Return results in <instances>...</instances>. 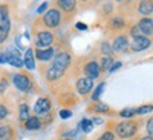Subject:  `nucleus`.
Returning <instances> with one entry per match:
<instances>
[{"label":"nucleus","mask_w":153,"mask_h":140,"mask_svg":"<svg viewBox=\"0 0 153 140\" xmlns=\"http://www.w3.org/2000/svg\"><path fill=\"white\" fill-rule=\"evenodd\" d=\"M136 123L135 122H121L118 123L115 127V132L117 135L122 137V139H126V137H131V136H134L136 133Z\"/></svg>","instance_id":"obj_1"},{"label":"nucleus","mask_w":153,"mask_h":140,"mask_svg":"<svg viewBox=\"0 0 153 140\" xmlns=\"http://www.w3.org/2000/svg\"><path fill=\"white\" fill-rule=\"evenodd\" d=\"M60 20H62V15L58 9H51L44 14V24L48 28H56L60 24Z\"/></svg>","instance_id":"obj_2"},{"label":"nucleus","mask_w":153,"mask_h":140,"mask_svg":"<svg viewBox=\"0 0 153 140\" xmlns=\"http://www.w3.org/2000/svg\"><path fill=\"white\" fill-rule=\"evenodd\" d=\"M70 60H72V57H70V55L68 52H59V53L55 56V59H53L52 67H55L56 70H59L60 73H65V70L68 69V66L70 65Z\"/></svg>","instance_id":"obj_3"},{"label":"nucleus","mask_w":153,"mask_h":140,"mask_svg":"<svg viewBox=\"0 0 153 140\" xmlns=\"http://www.w3.org/2000/svg\"><path fill=\"white\" fill-rule=\"evenodd\" d=\"M13 84L16 85V88H19L20 91H28L31 88V79L25 74H13Z\"/></svg>","instance_id":"obj_4"},{"label":"nucleus","mask_w":153,"mask_h":140,"mask_svg":"<svg viewBox=\"0 0 153 140\" xmlns=\"http://www.w3.org/2000/svg\"><path fill=\"white\" fill-rule=\"evenodd\" d=\"M76 88H77V93L80 95H86L91 91L93 88V80L87 79V77H82V79L77 80V83H76Z\"/></svg>","instance_id":"obj_5"},{"label":"nucleus","mask_w":153,"mask_h":140,"mask_svg":"<svg viewBox=\"0 0 153 140\" xmlns=\"http://www.w3.org/2000/svg\"><path fill=\"white\" fill-rule=\"evenodd\" d=\"M51 109V101L45 97H41L37 99V102L34 105V112L37 115H42V113H47Z\"/></svg>","instance_id":"obj_6"},{"label":"nucleus","mask_w":153,"mask_h":140,"mask_svg":"<svg viewBox=\"0 0 153 140\" xmlns=\"http://www.w3.org/2000/svg\"><path fill=\"white\" fill-rule=\"evenodd\" d=\"M53 42V35L49 31H41L37 35V46L38 48H47Z\"/></svg>","instance_id":"obj_7"},{"label":"nucleus","mask_w":153,"mask_h":140,"mask_svg":"<svg viewBox=\"0 0 153 140\" xmlns=\"http://www.w3.org/2000/svg\"><path fill=\"white\" fill-rule=\"evenodd\" d=\"M100 73H101V69H100V66L96 62H88L87 65L84 66V74H86L87 79L90 80L97 79L100 76Z\"/></svg>","instance_id":"obj_8"},{"label":"nucleus","mask_w":153,"mask_h":140,"mask_svg":"<svg viewBox=\"0 0 153 140\" xmlns=\"http://www.w3.org/2000/svg\"><path fill=\"white\" fill-rule=\"evenodd\" d=\"M132 49L135 52H139V51H145L150 46V39L146 37H138V38H134V42H132Z\"/></svg>","instance_id":"obj_9"},{"label":"nucleus","mask_w":153,"mask_h":140,"mask_svg":"<svg viewBox=\"0 0 153 140\" xmlns=\"http://www.w3.org/2000/svg\"><path fill=\"white\" fill-rule=\"evenodd\" d=\"M138 27H139L142 35H149V34L153 32V20L152 18H148V17H145V18H142L139 21Z\"/></svg>","instance_id":"obj_10"},{"label":"nucleus","mask_w":153,"mask_h":140,"mask_svg":"<svg viewBox=\"0 0 153 140\" xmlns=\"http://www.w3.org/2000/svg\"><path fill=\"white\" fill-rule=\"evenodd\" d=\"M128 48V38L125 35H120L115 38V41L112 43V51L115 52H124Z\"/></svg>","instance_id":"obj_11"},{"label":"nucleus","mask_w":153,"mask_h":140,"mask_svg":"<svg viewBox=\"0 0 153 140\" xmlns=\"http://www.w3.org/2000/svg\"><path fill=\"white\" fill-rule=\"evenodd\" d=\"M53 53H55L53 48H48V49H37V51H35L37 59L38 60H42V62L51 60V57L53 56Z\"/></svg>","instance_id":"obj_12"},{"label":"nucleus","mask_w":153,"mask_h":140,"mask_svg":"<svg viewBox=\"0 0 153 140\" xmlns=\"http://www.w3.org/2000/svg\"><path fill=\"white\" fill-rule=\"evenodd\" d=\"M24 66L27 67L28 70H34L35 69V59H34V51L31 48H28L25 51V55H24Z\"/></svg>","instance_id":"obj_13"},{"label":"nucleus","mask_w":153,"mask_h":140,"mask_svg":"<svg viewBox=\"0 0 153 140\" xmlns=\"http://www.w3.org/2000/svg\"><path fill=\"white\" fill-rule=\"evenodd\" d=\"M41 127V121L38 116H30L25 121V129L27 130H38Z\"/></svg>","instance_id":"obj_14"},{"label":"nucleus","mask_w":153,"mask_h":140,"mask_svg":"<svg viewBox=\"0 0 153 140\" xmlns=\"http://www.w3.org/2000/svg\"><path fill=\"white\" fill-rule=\"evenodd\" d=\"M138 10L142 15H150L153 13V1H140Z\"/></svg>","instance_id":"obj_15"},{"label":"nucleus","mask_w":153,"mask_h":140,"mask_svg":"<svg viewBox=\"0 0 153 140\" xmlns=\"http://www.w3.org/2000/svg\"><path fill=\"white\" fill-rule=\"evenodd\" d=\"M10 20L4 21V23L0 24V43H3V42L7 39L9 37V32H10Z\"/></svg>","instance_id":"obj_16"},{"label":"nucleus","mask_w":153,"mask_h":140,"mask_svg":"<svg viewBox=\"0 0 153 140\" xmlns=\"http://www.w3.org/2000/svg\"><path fill=\"white\" fill-rule=\"evenodd\" d=\"M13 139V129L7 125H1L0 129V140H11Z\"/></svg>","instance_id":"obj_17"},{"label":"nucleus","mask_w":153,"mask_h":140,"mask_svg":"<svg viewBox=\"0 0 153 140\" xmlns=\"http://www.w3.org/2000/svg\"><path fill=\"white\" fill-rule=\"evenodd\" d=\"M6 53V52H4ZM6 56H7V63L9 65H11L13 67H23L24 66V62L21 57H19V56H11L9 55V53H6Z\"/></svg>","instance_id":"obj_18"},{"label":"nucleus","mask_w":153,"mask_h":140,"mask_svg":"<svg viewBox=\"0 0 153 140\" xmlns=\"http://www.w3.org/2000/svg\"><path fill=\"white\" fill-rule=\"evenodd\" d=\"M58 4H59L60 9L65 10V11H72L76 7V1H73V0H59Z\"/></svg>","instance_id":"obj_19"},{"label":"nucleus","mask_w":153,"mask_h":140,"mask_svg":"<svg viewBox=\"0 0 153 140\" xmlns=\"http://www.w3.org/2000/svg\"><path fill=\"white\" fill-rule=\"evenodd\" d=\"M62 74H63V73H60L59 70H56L55 67H52V66L47 70V79H48V80H51V81L60 79V77H62Z\"/></svg>","instance_id":"obj_20"},{"label":"nucleus","mask_w":153,"mask_h":140,"mask_svg":"<svg viewBox=\"0 0 153 140\" xmlns=\"http://www.w3.org/2000/svg\"><path fill=\"white\" fill-rule=\"evenodd\" d=\"M28 118H30V109H28V105H25V104H21V105H20L19 119L21 122H25Z\"/></svg>","instance_id":"obj_21"},{"label":"nucleus","mask_w":153,"mask_h":140,"mask_svg":"<svg viewBox=\"0 0 153 140\" xmlns=\"http://www.w3.org/2000/svg\"><path fill=\"white\" fill-rule=\"evenodd\" d=\"M79 127L84 133H88V132H91V129H93V122L90 121V119H82V122L79 123Z\"/></svg>","instance_id":"obj_22"},{"label":"nucleus","mask_w":153,"mask_h":140,"mask_svg":"<svg viewBox=\"0 0 153 140\" xmlns=\"http://www.w3.org/2000/svg\"><path fill=\"white\" fill-rule=\"evenodd\" d=\"M7 20H9V9H7V6L1 4L0 6V24Z\"/></svg>","instance_id":"obj_23"},{"label":"nucleus","mask_w":153,"mask_h":140,"mask_svg":"<svg viewBox=\"0 0 153 140\" xmlns=\"http://www.w3.org/2000/svg\"><path fill=\"white\" fill-rule=\"evenodd\" d=\"M124 25H125V23H124V18H122L121 15L114 17V18L111 20V27L112 28H124Z\"/></svg>","instance_id":"obj_24"},{"label":"nucleus","mask_w":153,"mask_h":140,"mask_svg":"<svg viewBox=\"0 0 153 140\" xmlns=\"http://www.w3.org/2000/svg\"><path fill=\"white\" fill-rule=\"evenodd\" d=\"M136 113V109L135 108H125L120 112V116L121 118H132Z\"/></svg>","instance_id":"obj_25"},{"label":"nucleus","mask_w":153,"mask_h":140,"mask_svg":"<svg viewBox=\"0 0 153 140\" xmlns=\"http://www.w3.org/2000/svg\"><path fill=\"white\" fill-rule=\"evenodd\" d=\"M104 87H105V83H100V84H98V87L96 88V91H94V94H93V97H91V99H93V101H97L98 98H100L101 93L104 91Z\"/></svg>","instance_id":"obj_26"},{"label":"nucleus","mask_w":153,"mask_h":140,"mask_svg":"<svg viewBox=\"0 0 153 140\" xmlns=\"http://www.w3.org/2000/svg\"><path fill=\"white\" fill-rule=\"evenodd\" d=\"M153 111V105H142L136 109V113L138 115H145V113H149V112Z\"/></svg>","instance_id":"obj_27"},{"label":"nucleus","mask_w":153,"mask_h":140,"mask_svg":"<svg viewBox=\"0 0 153 140\" xmlns=\"http://www.w3.org/2000/svg\"><path fill=\"white\" fill-rule=\"evenodd\" d=\"M112 63H114V60H112L110 56H107V57H104V59H102V65H101V67H100V69H102V70H110V67H111Z\"/></svg>","instance_id":"obj_28"},{"label":"nucleus","mask_w":153,"mask_h":140,"mask_svg":"<svg viewBox=\"0 0 153 140\" xmlns=\"http://www.w3.org/2000/svg\"><path fill=\"white\" fill-rule=\"evenodd\" d=\"M91 109H93L94 112H107L110 108H108V105H105V104H96Z\"/></svg>","instance_id":"obj_29"},{"label":"nucleus","mask_w":153,"mask_h":140,"mask_svg":"<svg viewBox=\"0 0 153 140\" xmlns=\"http://www.w3.org/2000/svg\"><path fill=\"white\" fill-rule=\"evenodd\" d=\"M101 52H102V53H105V55H111V53H112V48L110 46V43H108V42H102Z\"/></svg>","instance_id":"obj_30"},{"label":"nucleus","mask_w":153,"mask_h":140,"mask_svg":"<svg viewBox=\"0 0 153 140\" xmlns=\"http://www.w3.org/2000/svg\"><path fill=\"white\" fill-rule=\"evenodd\" d=\"M59 116L62 118V119H69V118L72 116V111H69V109H60Z\"/></svg>","instance_id":"obj_31"},{"label":"nucleus","mask_w":153,"mask_h":140,"mask_svg":"<svg viewBox=\"0 0 153 140\" xmlns=\"http://www.w3.org/2000/svg\"><path fill=\"white\" fill-rule=\"evenodd\" d=\"M131 35H132L134 38L143 37V35H142V32H140V29H139V27H138V25H135V27L132 28V29H131Z\"/></svg>","instance_id":"obj_32"},{"label":"nucleus","mask_w":153,"mask_h":140,"mask_svg":"<svg viewBox=\"0 0 153 140\" xmlns=\"http://www.w3.org/2000/svg\"><path fill=\"white\" fill-rule=\"evenodd\" d=\"M7 87H9V81L6 79H1L0 80V94H3L7 90Z\"/></svg>","instance_id":"obj_33"},{"label":"nucleus","mask_w":153,"mask_h":140,"mask_svg":"<svg viewBox=\"0 0 153 140\" xmlns=\"http://www.w3.org/2000/svg\"><path fill=\"white\" fill-rule=\"evenodd\" d=\"M7 115H9V109L3 104H0V119H4Z\"/></svg>","instance_id":"obj_34"},{"label":"nucleus","mask_w":153,"mask_h":140,"mask_svg":"<svg viewBox=\"0 0 153 140\" xmlns=\"http://www.w3.org/2000/svg\"><path fill=\"white\" fill-rule=\"evenodd\" d=\"M98 140H114V135H112L111 132H105V133H102Z\"/></svg>","instance_id":"obj_35"},{"label":"nucleus","mask_w":153,"mask_h":140,"mask_svg":"<svg viewBox=\"0 0 153 140\" xmlns=\"http://www.w3.org/2000/svg\"><path fill=\"white\" fill-rule=\"evenodd\" d=\"M146 129H148V132H149V135L153 137V118L152 119H149L148 121V125H146Z\"/></svg>","instance_id":"obj_36"},{"label":"nucleus","mask_w":153,"mask_h":140,"mask_svg":"<svg viewBox=\"0 0 153 140\" xmlns=\"http://www.w3.org/2000/svg\"><path fill=\"white\" fill-rule=\"evenodd\" d=\"M121 66H122V63H121V62H115V63H112V65H111V67H110V70H108V71H110V73H112V71H115L117 69H120Z\"/></svg>","instance_id":"obj_37"},{"label":"nucleus","mask_w":153,"mask_h":140,"mask_svg":"<svg viewBox=\"0 0 153 140\" xmlns=\"http://www.w3.org/2000/svg\"><path fill=\"white\" fill-rule=\"evenodd\" d=\"M47 7H48V3L45 1V3H42V4L37 9V13H38V14H42L44 11H45V10H47Z\"/></svg>","instance_id":"obj_38"},{"label":"nucleus","mask_w":153,"mask_h":140,"mask_svg":"<svg viewBox=\"0 0 153 140\" xmlns=\"http://www.w3.org/2000/svg\"><path fill=\"white\" fill-rule=\"evenodd\" d=\"M3 63H7V56L4 52H0V65H3Z\"/></svg>","instance_id":"obj_39"},{"label":"nucleus","mask_w":153,"mask_h":140,"mask_svg":"<svg viewBox=\"0 0 153 140\" xmlns=\"http://www.w3.org/2000/svg\"><path fill=\"white\" fill-rule=\"evenodd\" d=\"M76 28H77V29H80V31H86V29H87V25H86V24H83V23H77V24H76Z\"/></svg>","instance_id":"obj_40"},{"label":"nucleus","mask_w":153,"mask_h":140,"mask_svg":"<svg viewBox=\"0 0 153 140\" xmlns=\"http://www.w3.org/2000/svg\"><path fill=\"white\" fill-rule=\"evenodd\" d=\"M91 122H93V125H94V123H97V125H100V123H102V121H101V119H100V118H94V119H93V121H91Z\"/></svg>","instance_id":"obj_41"},{"label":"nucleus","mask_w":153,"mask_h":140,"mask_svg":"<svg viewBox=\"0 0 153 140\" xmlns=\"http://www.w3.org/2000/svg\"><path fill=\"white\" fill-rule=\"evenodd\" d=\"M140 140H153V137L152 136H146V137H142Z\"/></svg>","instance_id":"obj_42"},{"label":"nucleus","mask_w":153,"mask_h":140,"mask_svg":"<svg viewBox=\"0 0 153 140\" xmlns=\"http://www.w3.org/2000/svg\"><path fill=\"white\" fill-rule=\"evenodd\" d=\"M63 140H72V139H63Z\"/></svg>","instance_id":"obj_43"},{"label":"nucleus","mask_w":153,"mask_h":140,"mask_svg":"<svg viewBox=\"0 0 153 140\" xmlns=\"http://www.w3.org/2000/svg\"><path fill=\"white\" fill-rule=\"evenodd\" d=\"M0 129H1V125H0Z\"/></svg>","instance_id":"obj_44"}]
</instances>
